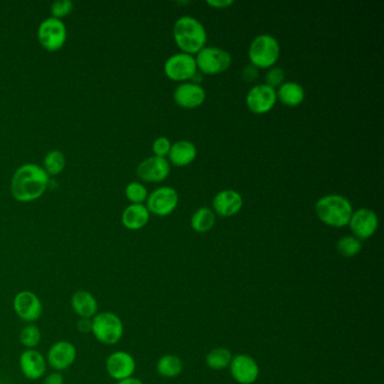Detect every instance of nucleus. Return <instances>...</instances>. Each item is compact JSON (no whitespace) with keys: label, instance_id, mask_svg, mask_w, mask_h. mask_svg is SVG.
<instances>
[{"label":"nucleus","instance_id":"c9c22d12","mask_svg":"<svg viewBox=\"0 0 384 384\" xmlns=\"http://www.w3.org/2000/svg\"><path fill=\"white\" fill-rule=\"evenodd\" d=\"M76 326L79 333H92V319H79Z\"/></svg>","mask_w":384,"mask_h":384},{"label":"nucleus","instance_id":"aec40b11","mask_svg":"<svg viewBox=\"0 0 384 384\" xmlns=\"http://www.w3.org/2000/svg\"><path fill=\"white\" fill-rule=\"evenodd\" d=\"M212 204L215 213L219 214L220 217L228 218L240 211L244 206V200L237 191L225 190L214 196Z\"/></svg>","mask_w":384,"mask_h":384},{"label":"nucleus","instance_id":"7ed1b4c3","mask_svg":"<svg viewBox=\"0 0 384 384\" xmlns=\"http://www.w3.org/2000/svg\"><path fill=\"white\" fill-rule=\"evenodd\" d=\"M316 213L325 225L333 228H343L348 225L353 214V206L341 195H326L316 202Z\"/></svg>","mask_w":384,"mask_h":384},{"label":"nucleus","instance_id":"dca6fc26","mask_svg":"<svg viewBox=\"0 0 384 384\" xmlns=\"http://www.w3.org/2000/svg\"><path fill=\"white\" fill-rule=\"evenodd\" d=\"M276 100V90L266 84H258L252 87L246 96L248 109L256 114H265L271 111Z\"/></svg>","mask_w":384,"mask_h":384},{"label":"nucleus","instance_id":"f704fd0d","mask_svg":"<svg viewBox=\"0 0 384 384\" xmlns=\"http://www.w3.org/2000/svg\"><path fill=\"white\" fill-rule=\"evenodd\" d=\"M241 76H242V79H244L245 82H254L258 77V68H256L252 63H250V65H247L246 67L242 69Z\"/></svg>","mask_w":384,"mask_h":384},{"label":"nucleus","instance_id":"4c0bfd02","mask_svg":"<svg viewBox=\"0 0 384 384\" xmlns=\"http://www.w3.org/2000/svg\"><path fill=\"white\" fill-rule=\"evenodd\" d=\"M117 384H144V382L139 380L138 378H129V379L122 380V381H117Z\"/></svg>","mask_w":384,"mask_h":384},{"label":"nucleus","instance_id":"72a5a7b5","mask_svg":"<svg viewBox=\"0 0 384 384\" xmlns=\"http://www.w3.org/2000/svg\"><path fill=\"white\" fill-rule=\"evenodd\" d=\"M65 379L63 372L52 370L51 373L44 375L43 383L42 384H65Z\"/></svg>","mask_w":384,"mask_h":384},{"label":"nucleus","instance_id":"2f4dec72","mask_svg":"<svg viewBox=\"0 0 384 384\" xmlns=\"http://www.w3.org/2000/svg\"><path fill=\"white\" fill-rule=\"evenodd\" d=\"M266 85L275 90V87L281 86L285 80V71L281 67H272L266 73Z\"/></svg>","mask_w":384,"mask_h":384},{"label":"nucleus","instance_id":"423d86ee","mask_svg":"<svg viewBox=\"0 0 384 384\" xmlns=\"http://www.w3.org/2000/svg\"><path fill=\"white\" fill-rule=\"evenodd\" d=\"M68 38V31L63 19L48 17L38 28V40L46 51L55 52L63 49Z\"/></svg>","mask_w":384,"mask_h":384},{"label":"nucleus","instance_id":"0eeeda50","mask_svg":"<svg viewBox=\"0 0 384 384\" xmlns=\"http://www.w3.org/2000/svg\"><path fill=\"white\" fill-rule=\"evenodd\" d=\"M196 65L204 75H219L229 69L233 63L229 52L217 46H206L196 55Z\"/></svg>","mask_w":384,"mask_h":384},{"label":"nucleus","instance_id":"393cba45","mask_svg":"<svg viewBox=\"0 0 384 384\" xmlns=\"http://www.w3.org/2000/svg\"><path fill=\"white\" fill-rule=\"evenodd\" d=\"M183 370V362L175 355H165L157 362V372L164 378H176Z\"/></svg>","mask_w":384,"mask_h":384},{"label":"nucleus","instance_id":"b1692460","mask_svg":"<svg viewBox=\"0 0 384 384\" xmlns=\"http://www.w3.org/2000/svg\"><path fill=\"white\" fill-rule=\"evenodd\" d=\"M215 225V214L211 208H200L194 212L191 219V227L196 233H204L211 230Z\"/></svg>","mask_w":384,"mask_h":384},{"label":"nucleus","instance_id":"6e6552de","mask_svg":"<svg viewBox=\"0 0 384 384\" xmlns=\"http://www.w3.org/2000/svg\"><path fill=\"white\" fill-rule=\"evenodd\" d=\"M15 314L25 324H36L43 314V303L36 293L23 289L13 299Z\"/></svg>","mask_w":384,"mask_h":384},{"label":"nucleus","instance_id":"a211bd4d","mask_svg":"<svg viewBox=\"0 0 384 384\" xmlns=\"http://www.w3.org/2000/svg\"><path fill=\"white\" fill-rule=\"evenodd\" d=\"M206 97L203 87L195 82H183L174 92V100L184 109H196L204 103Z\"/></svg>","mask_w":384,"mask_h":384},{"label":"nucleus","instance_id":"1a4fd4ad","mask_svg":"<svg viewBox=\"0 0 384 384\" xmlns=\"http://www.w3.org/2000/svg\"><path fill=\"white\" fill-rule=\"evenodd\" d=\"M78 352L75 343L69 341H58L50 346L46 358L48 366L52 370L63 372L75 364Z\"/></svg>","mask_w":384,"mask_h":384},{"label":"nucleus","instance_id":"39448f33","mask_svg":"<svg viewBox=\"0 0 384 384\" xmlns=\"http://www.w3.org/2000/svg\"><path fill=\"white\" fill-rule=\"evenodd\" d=\"M281 53L279 41L270 34L256 36L249 46V60L256 68L266 69L274 67Z\"/></svg>","mask_w":384,"mask_h":384},{"label":"nucleus","instance_id":"c756f323","mask_svg":"<svg viewBox=\"0 0 384 384\" xmlns=\"http://www.w3.org/2000/svg\"><path fill=\"white\" fill-rule=\"evenodd\" d=\"M148 191L140 181H132L125 187V196L131 204H144L148 198Z\"/></svg>","mask_w":384,"mask_h":384},{"label":"nucleus","instance_id":"9d476101","mask_svg":"<svg viewBox=\"0 0 384 384\" xmlns=\"http://www.w3.org/2000/svg\"><path fill=\"white\" fill-rule=\"evenodd\" d=\"M178 193L173 187L163 186L150 193L146 198V208L158 217L173 213L178 206Z\"/></svg>","mask_w":384,"mask_h":384},{"label":"nucleus","instance_id":"5701e85b","mask_svg":"<svg viewBox=\"0 0 384 384\" xmlns=\"http://www.w3.org/2000/svg\"><path fill=\"white\" fill-rule=\"evenodd\" d=\"M276 96L282 104L294 107L302 103L306 97V92L298 82H284L279 87Z\"/></svg>","mask_w":384,"mask_h":384},{"label":"nucleus","instance_id":"9b49d317","mask_svg":"<svg viewBox=\"0 0 384 384\" xmlns=\"http://www.w3.org/2000/svg\"><path fill=\"white\" fill-rule=\"evenodd\" d=\"M164 71L166 76L171 80L185 82V80H190L196 75L198 65L193 55L181 52L168 58L164 65Z\"/></svg>","mask_w":384,"mask_h":384},{"label":"nucleus","instance_id":"4be33fe9","mask_svg":"<svg viewBox=\"0 0 384 384\" xmlns=\"http://www.w3.org/2000/svg\"><path fill=\"white\" fill-rule=\"evenodd\" d=\"M198 156V149L193 142L187 140L177 141L171 144V151L168 154L169 161L177 167H184L194 161Z\"/></svg>","mask_w":384,"mask_h":384},{"label":"nucleus","instance_id":"473e14b6","mask_svg":"<svg viewBox=\"0 0 384 384\" xmlns=\"http://www.w3.org/2000/svg\"><path fill=\"white\" fill-rule=\"evenodd\" d=\"M171 140L166 138V137H159L152 144V151H154V156H157V157L165 158L171 151Z\"/></svg>","mask_w":384,"mask_h":384},{"label":"nucleus","instance_id":"cd10ccee","mask_svg":"<svg viewBox=\"0 0 384 384\" xmlns=\"http://www.w3.org/2000/svg\"><path fill=\"white\" fill-rule=\"evenodd\" d=\"M233 354L227 348H214L206 355V366L212 370H223L230 366Z\"/></svg>","mask_w":384,"mask_h":384},{"label":"nucleus","instance_id":"2eb2a0df","mask_svg":"<svg viewBox=\"0 0 384 384\" xmlns=\"http://www.w3.org/2000/svg\"><path fill=\"white\" fill-rule=\"evenodd\" d=\"M171 173V164L166 158L152 157L142 160L137 167V175L141 181L146 183H160L165 181Z\"/></svg>","mask_w":384,"mask_h":384},{"label":"nucleus","instance_id":"6ab92c4d","mask_svg":"<svg viewBox=\"0 0 384 384\" xmlns=\"http://www.w3.org/2000/svg\"><path fill=\"white\" fill-rule=\"evenodd\" d=\"M70 306L79 319H92L100 312L97 299L87 289H78L71 295Z\"/></svg>","mask_w":384,"mask_h":384},{"label":"nucleus","instance_id":"4468645a","mask_svg":"<svg viewBox=\"0 0 384 384\" xmlns=\"http://www.w3.org/2000/svg\"><path fill=\"white\" fill-rule=\"evenodd\" d=\"M354 237L360 240H366L375 233L379 227V218L370 208H358L353 212L348 223Z\"/></svg>","mask_w":384,"mask_h":384},{"label":"nucleus","instance_id":"a878e982","mask_svg":"<svg viewBox=\"0 0 384 384\" xmlns=\"http://www.w3.org/2000/svg\"><path fill=\"white\" fill-rule=\"evenodd\" d=\"M65 163H67V160H65V154L60 150L55 149L51 150L44 156L42 167L44 168V171L48 173L49 176H57L59 174L63 173Z\"/></svg>","mask_w":384,"mask_h":384},{"label":"nucleus","instance_id":"bb28decb","mask_svg":"<svg viewBox=\"0 0 384 384\" xmlns=\"http://www.w3.org/2000/svg\"><path fill=\"white\" fill-rule=\"evenodd\" d=\"M19 343L25 349H36L42 341V331L36 324H26L18 336Z\"/></svg>","mask_w":384,"mask_h":384},{"label":"nucleus","instance_id":"f257e3e1","mask_svg":"<svg viewBox=\"0 0 384 384\" xmlns=\"http://www.w3.org/2000/svg\"><path fill=\"white\" fill-rule=\"evenodd\" d=\"M49 183L50 176L42 166L24 164L17 168L11 177V192L18 202L31 203L43 196Z\"/></svg>","mask_w":384,"mask_h":384},{"label":"nucleus","instance_id":"f3484780","mask_svg":"<svg viewBox=\"0 0 384 384\" xmlns=\"http://www.w3.org/2000/svg\"><path fill=\"white\" fill-rule=\"evenodd\" d=\"M229 366L233 379L240 384H252L260 376L257 362L249 355H235Z\"/></svg>","mask_w":384,"mask_h":384},{"label":"nucleus","instance_id":"f03ea898","mask_svg":"<svg viewBox=\"0 0 384 384\" xmlns=\"http://www.w3.org/2000/svg\"><path fill=\"white\" fill-rule=\"evenodd\" d=\"M173 34L179 49L187 55L198 53L208 41L204 25L192 16L179 17L174 25Z\"/></svg>","mask_w":384,"mask_h":384},{"label":"nucleus","instance_id":"ddd939ff","mask_svg":"<svg viewBox=\"0 0 384 384\" xmlns=\"http://www.w3.org/2000/svg\"><path fill=\"white\" fill-rule=\"evenodd\" d=\"M19 370L30 381L43 379L48 370L46 355L38 349H24L18 358Z\"/></svg>","mask_w":384,"mask_h":384},{"label":"nucleus","instance_id":"e433bc0d","mask_svg":"<svg viewBox=\"0 0 384 384\" xmlns=\"http://www.w3.org/2000/svg\"><path fill=\"white\" fill-rule=\"evenodd\" d=\"M233 0H208V5L214 7V9H227L229 6L233 5Z\"/></svg>","mask_w":384,"mask_h":384},{"label":"nucleus","instance_id":"c85d7f7f","mask_svg":"<svg viewBox=\"0 0 384 384\" xmlns=\"http://www.w3.org/2000/svg\"><path fill=\"white\" fill-rule=\"evenodd\" d=\"M336 248L343 257H354L362 250V242L354 235H346V237L339 239L338 242L336 245Z\"/></svg>","mask_w":384,"mask_h":384},{"label":"nucleus","instance_id":"20e7f679","mask_svg":"<svg viewBox=\"0 0 384 384\" xmlns=\"http://www.w3.org/2000/svg\"><path fill=\"white\" fill-rule=\"evenodd\" d=\"M92 334L98 343L113 346L122 341L124 335L123 321L115 312L100 311L92 319Z\"/></svg>","mask_w":384,"mask_h":384},{"label":"nucleus","instance_id":"412c9836","mask_svg":"<svg viewBox=\"0 0 384 384\" xmlns=\"http://www.w3.org/2000/svg\"><path fill=\"white\" fill-rule=\"evenodd\" d=\"M121 220L127 230H140L148 225L150 212L144 204H130L124 208Z\"/></svg>","mask_w":384,"mask_h":384},{"label":"nucleus","instance_id":"7c9ffc66","mask_svg":"<svg viewBox=\"0 0 384 384\" xmlns=\"http://www.w3.org/2000/svg\"><path fill=\"white\" fill-rule=\"evenodd\" d=\"M73 11V3L71 0H58L51 5V16L63 19L71 14Z\"/></svg>","mask_w":384,"mask_h":384},{"label":"nucleus","instance_id":"f8f14e48","mask_svg":"<svg viewBox=\"0 0 384 384\" xmlns=\"http://www.w3.org/2000/svg\"><path fill=\"white\" fill-rule=\"evenodd\" d=\"M107 375L115 381L132 378L137 370V362L130 353L125 351H115L107 356L105 361Z\"/></svg>","mask_w":384,"mask_h":384}]
</instances>
